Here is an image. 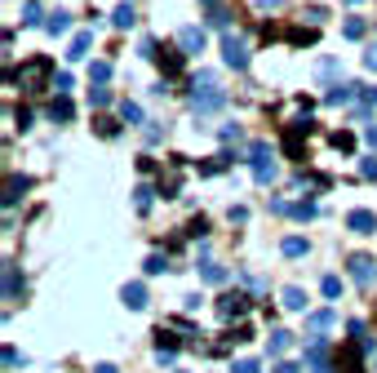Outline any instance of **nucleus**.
Listing matches in <instances>:
<instances>
[{
	"label": "nucleus",
	"mask_w": 377,
	"mask_h": 373,
	"mask_svg": "<svg viewBox=\"0 0 377 373\" xmlns=\"http://www.w3.org/2000/svg\"><path fill=\"white\" fill-rule=\"evenodd\" d=\"M93 129H98L102 138H116V134H120V125H116L111 116H98V120H93Z\"/></svg>",
	"instance_id": "nucleus-30"
},
{
	"label": "nucleus",
	"mask_w": 377,
	"mask_h": 373,
	"mask_svg": "<svg viewBox=\"0 0 377 373\" xmlns=\"http://www.w3.org/2000/svg\"><path fill=\"white\" fill-rule=\"evenodd\" d=\"M266 342H271L275 356H284L288 347H293V333H288V329H271V338H266Z\"/></svg>",
	"instance_id": "nucleus-23"
},
{
	"label": "nucleus",
	"mask_w": 377,
	"mask_h": 373,
	"mask_svg": "<svg viewBox=\"0 0 377 373\" xmlns=\"http://www.w3.org/2000/svg\"><path fill=\"white\" fill-rule=\"evenodd\" d=\"M315 213H320V204H315V200H298L293 204V218H302V222H311Z\"/></svg>",
	"instance_id": "nucleus-28"
},
{
	"label": "nucleus",
	"mask_w": 377,
	"mask_h": 373,
	"mask_svg": "<svg viewBox=\"0 0 377 373\" xmlns=\"http://www.w3.org/2000/svg\"><path fill=\"white\" fill-rule=\"evenodd\" d=\"M275 174H279V169H275V160H262V165H253V178H258L262 187H271V183H275Z\"/></svg>",
	"instance_id": "nucleus-26"
},
{
	"label": "nucleus",
	"mask_w": 377,
	"mask_h": 373,
	"mask_svg": "<svg viewBox=\"0 0 377 373\" xmlns=\"http://www.w3.org/2000/svg\"><path fill=\"white\" fill-rule=\"evenodd\" d=\"M279 254H284V258H302V254H307V240H302V236H284V240H279Z\"/></svg>",
	"instance_id": "nucleus-20"
},
{
	"label": "nucleus",
	"mask_w": 377,
	"mask_h": 373,
	"mask_svg": "<svg viewBox=\"0 0 377 373\" xmlns=\"http://www.w3.org/2000/svg\"><path fill=\"white\" fill-rule=\"evenodd\" d=\"M315 71H320V76L328 80V76H337V63H333V58H324V63H320V67H315Z\"/></svg>",
	"instance_id": "nucleus-41"
},
{
	"label": "nucleus",
	"mask_w": 377,
	"mask_h": 373,
	"mask_svg": "<svg viewBox=\"0 0 377 373\" xmlns=\"http://www.w3.org/2000/svg\"><path fill=\"white\" fill-rule=\"evenodd\" d=\"M36 22H40V5L27 0V5H22V27H36Z\"/></svg>",
	"instance_id": "nucleus-31"
},
{
	"label": "nucleus",
	"mask_w": 377,
	"mask_h": 373,
	"mask_svg": "<svg viewBox=\"0 0 377 373\" xmlns=\"http://www.w3.org/2000/svg\"><path fill=\"white\" fill-rule=\"evenodd\" d=\"M364 67L377 71V45H369V50H364Z\"/></svg>",
	"instance_id": "nucleus-42"
},
{
	"label": "nucleus",
	"mask_w": 377,
	"mask_h": 373,
	"mask_svg": "<svg viewBox=\"0 0 377 373\" xmlns=\"http://www.w3.org/2000/svg\"><path fill=\"white\" fill-rule=\"evenodd\" d=\"M302 134H311V120H293L284 129V155L288 160H302Z\"/></svg>",
	"instance_id": "nucleus-6"
},
{
	"label": "nucleus",
	"mask_w": 377,
	"mask_h": 373,
	"mask_svg": "<svg viewBox=\"0 0 377 373\" xmlns=\"http://www.w3.org/2000/svg\"><path fill=\"white\" fill-rule=\"evenodd\" d=\"M222 138L226 142H240V125H222Z\"/></svg>",
	"instance_id": "nucleus-45"
},
{
	"label": "nucleus",
	"mask_w": 377,
	"mask_h": 373,
	"mask_svg": "<svg viewBox=\"0 0 377 373\" xmlns=\"http://www.w3.org/2000/svg\"><path fill=\"white\" fill-rule=\"evenodd\" d=\"M45 31H49V36H67L71 31V14H67V9H54V14L45 18Z\"/></svg>",
	"instance_id": "nucleus-16"
},
{
	"label": "nucleus",
	"mask_w": 377,
	"mask_h": 373,
	"mask_svg": "<svg viewBox=\"0 0 377 373\" xmlns=\"http://www.w3.org/2000/svg\"><path fill=\"white\" fill-rule=\"evenodd\" d=\"M182 58H187V54H178V50H164L160 58H155V63H160V71H164L169 80H174V76H182Z\"/></svg>",
	"instance_id": "nucleus-15"
},
{
	"label": "nucleus",
	"mask_w": 377,
	"mask_h": 373,
	"mask_svg": "<svg viewBox=\"0 0 377 373\" xmlns=\"http://www.w3.org/2000/svg\"><path fill=\"white\" fill-rule=\"evenodd\" d=\"M360 178H377V160H360Z\"/></svg>",
	"instance_id": "nucleus-43"
},
{
	"label": "nucleus",
	"mask_w": 377,
	"mask_h": 373,
	"mask_svg": "<svg viewBox=\"0 0 377 373\" xmlns=\"http://www.w3.org/2000/svg\"><path fill=\"white\" fill-rule=\"evenodd\" d=\"M133 22H138V14H133V5H120L116 14H111V27H120V31H129Z\"/></svg>",
	"instance_id": "nucleus-24"
},
{
	"label": "nucleus",
	"mask_w": 377,
	"mask_h": 373,
	"mask_svg": "<svg viewBox=\"0 0 377 373\" xmlns=\"http://www.w3.org/2000/svg\"><path fill=\"white\" fill-rule=\"evenodd\" d=\"M279 298H284V307H288V311H307V294H302L298 284H288V289H284V294H279Z\"/></svg>",
	"instance_id": "nucleus-21"
},
{
	"label": "nucleus",
	"mask_w": 377,
	"mask_h": 373,
	"mask_svg": "<svg viewBox=\"0 0 377 373\" xmlns=\"http://www.w3.org/2000/svg\"><path fill=\"white\" fill-rule=\"evenodd\" d=\"M71 116H76V107H71V98H54V102H49V120H63V125H67Z\"/></svg>",
	"instance_id": "nucleus-22"
},
{
	"label": "nucleus",
	"mask_w": 377,
	"mask_h": 373,
	"mask_svg": "<svg viewBox=\"0 0 377 373\" xmlns=\"http://www.w3.org/2000/svg\"><path fill=\"white\" fill-rule=\"evenodd\" d=\"M333 147H337V151H355V138H351L346 129H337V134H333Z\"/></svg>",
	"instance_id": "nucleus-34"
},
{
	"label": "nucleus",
	"mask_w": 377,
	"mask_h": 373,
	"mask_svg": "<svg viewBox=\"0 0 377 373\" xmlns=\"http://www.w3.org/2000/svg\"><path fill=\"white\" fill-rule=\"evenodd\" d=\"M360 93H364V85H351V80H346V85H333V89H328V102H333V107H346V102H355Z\"/></svg>",
	"instance_id": "nucleus-13"
},
{
	"label": "nucleus",
	"mask_w": 377,
	"mask_h": 373,
	"mask_svg": "<svg viewBox=\"0 0 377 373\" xmlns=\"http://www.w3.org/2000/svg\"><path fill=\"white\" fill-rule=\"evenodd\" d=\"M120 120H125V125H147V116H142L138 102H120Z\"/></svg>",
	"instance_id": "nucleus-25"
},
{
	"label": "nucleus",
	"mask_w": 377,
	"mask_h": 373,
	"mask_svg": "<svg viewBox=\"0 0 377 373\" xmlns=\"http://www.w3.org/2000/svg\"><path fill=\"white\" fill-rule=\"evenodd\" d=\"M204 27H182L178 31V45H182V54H204Z\"/></svg>",
	"instance_id": "nucleus-7"
},
{
	"label": "nucleus",
	"mask_w": 377,
	"mask_h": 373,
	"mask_svg": "<svg viewBox=\"0 0 377 373\" xmlns=\"http://www.w3.org/2000/svg\"><path fill=\"white\" fill-rule=\"evenodd\" d=\"M200 5H209V9H217V0H200Z\"/></svg>",
	"instance_id": "nucleus-50"
},
{
	"label": "nucleus",
	"mask_w": 377,
	"mask_h": 373,
	"mask_svg": "<svg viewBox=\"0 0 377 373\" xmlns=\"http://www.w3.org/2000/svg\"><path fill=\"white\" fill-rule=\"evenodd\" d=\"M222 58H226V67H236V71H245L249 67V45L240 40V36H222Z\"/></svg>",
	"instance_id": "nucleus-4"
},
{
	"label": "nucleus",
	"mask_w": 377,
	"mask_h": 373,
	"mask_svg": "<svg viewBox=\"0 0 377 373\" xmlns=\"http://www.w3.org/2000/svg\"><path fill=\"white\" fill-rule=\"evenodd\" d=\"M5 76H9V85H18L22 93H31V98H36V93L54 89V76H58V71H54V63H49L45 54H36V58H27L18 71H5Z\"/></svg>",
	"instance_id": "nucleus-1"
},
{
	"label": "nucleus",
	"mask_w": 377,
	"mask_h": 373,
	"mask_svg": "<svg viewBox=\"0 0 377 373\" xmlns=\"http://www.w3.org/2000/svg\"><path fill=\"white\" fill-rule=\"evenodd\" d=\"M275 373H302L298 365H288V360H279V365H275Z\"/></svg>",
	"instance_id": "nucleus-47"
},
{
	"label": "nucleus",
	"mask_w": 377,
	"mask_h": 373,
	"mask_svg": "<svg viewBox=\"0 0 377 373\" xmlns=\"http://www.w3.org/2000/svg\"><path fill=\"white\" fill-rule=\"evenodd\" d=\"M360 356H364L360 342L355 347H342V351H337V369H342V373H364V360Z\"/></svg>",
	"instance_id": "nucleus-11"
},
{
	"label": "nucleus",
	"mask_w": 377,
	"mask_h": 373,
	"mask_svg": "<svg viewBox=\"0 0 377 373\" xmlns=\"http://www.w3.org/2000/svg\"><path fill=\"white\" fill-rule=\"evenodd\" d=\"M346 271H351V280H355L360 289H373L377 284V262L369 254H351L346 258Z\"/></svg>",
	"instance_id": "nucleus-2"
},
{
	"label": "nucleus",
	"mask_w": 377,
	"mask_h": 373,
	"mask_svg": "<svg viewBox=\"0 0 377 373\" xmlns=\"http://www.w3.org/2000/svg\"><path fill=\"white\" fill-rule=\"evenodd\" d=\"M364 138H369V147L377 151V125H369V129H364Z\"/></svg>",
	"instance_id": "nucleus-46"
},
{
	"label": "nucleus",
	"mask_w": 377,
	"mask_h": 373,
	"mask_svg": "<svg viewBox=\"0 0 377 373\" xmlns=\"http://www.w3.org/2000/svg\"><path fill=\"white\" fill-rule=\"evenodd\" d=\"M226 22H231V18H226V9H222V5L209 9V27H226Z\"/></svg>",
	"instance_id": "nucleus-37"
},
{
	"label": "nucleus",
	"mask_w": 377,
	"mask_h": 373,
	"mask_svg": "<svg viewBox=\"0 0 377 373\" xmlns=\"http://www.w3.org/2000/svg\"><path fill=\"white\" fill-rule=\"evenodd\" d=\"M231 373H262V365H258V360H236V369H231Z\"/></svg>",
	"instance_id": "nucleus-38"
},
{
	"label": "nucleus",
	"mask_w": 377,
	"mask_h": 373,
	"mask_svg": "<svg viewBox=\"0 0 377 373\" xmlns=\"http://www.w3.org/2000/svg\"><path fill=\"white\" fill-rule=\"evenodd\" d=\"M200 275H204L209 284H226V267H217V262H204V267H200Z\"/></svg>",
	"instance_id": "nucleus-27"
},
{
	"label": "nucleus",
	"mask_w": 377,
	"mask_h": 373,
	"mask_svg": "<svg viewBox=\"0 0 377 373\" xmlns=\"http://www.w3.org/2000/svg\"><path fill=\"white\" fill-rule=\"evenodd\" d=\"M191 107H196V116H213V112H222L226 107V93L222 89H196V98H191Z\"/></svg>",
	"instance_id": "nucleus-5"
},
{
	"label": "nucleus",
	"mask_w": 377,
	"mask_h": 373,
	"mask_svg": "<svg viewBox=\"0 0 377 373\" xmlns=\"http://www.w3.org/2000/svg\"><path fill=\"white\" fill-rule=\"evenodd\" d=\"M160 271H169V258L164 254H151L147 258V275H160Z\"/></svg>",
	"instance_id": "nucleus-33"
},
{
	"label": "nucleus",
	"mask_w": 377,
	"mask_h": 373,
	"mask_svg": "<svg viewBox=\"0 0 377 373\" xmlns=\"http://www.w3.org/2000/svg\"><path fill=\"white\" fill-rule=\"evenodd\" d=\"M89 102H93V107H107V102H111V89H102V85H89Z\"/></svg>",
	"instance_id": "nucleus-32"
},
{
	"label": "nucleus",
	"mask_w": 377,
	"mask_h": 373,
	"mask_svg": "<svg viewBox=\"0 0 377 373\" xmlns=\"http://www.w3.org/2000/svg\"><path fill=\"white\" fill-rule=\"evenodd\" d=\"M315 40V27H288V45H311Z\"/></svg>",
	"instance_id": "nucleus-29"
},
{
	"label": "nucleus",
	"mask_w": 377,
	"mask_h": 373,
	"mask_svg": "<svg viewBox=\"0 0 377 373\" xmlns=\"http://www.w3.org/2000/svg\"><path fill=\"white\" fill-rule=\"evenodd\" d=\"M93 373H116V369H111V365H98V369H93Z\"/></svg>",
	"instance_id": "nucleus-49"
},
{
	"label": "nucleus",
	"mask_w": 377,
	"mask_h": 373,
	"mask_svg": "<svg viewBox=\"0 0 377 373\" xmlns=\"http://www.w3.org/2000/svg\"><path fill=\"white\" fill-rule=\"evenodd\" d=\"M5 365H9V369H18V365H22V356L14 351V347H5Z\"/></svg>",
	"instance_id": "nucleus-44"
},
{
	"label": "nucleus",
	"mask_w": 377,
	"mask_h": 373,
	"mask_svg": "<svg viewBox=\"0 0 377 373\" xmlns=\"http://www.w3.org/2000/svg\"><path fill=\"white\" fill-rule=\"evenodd\" d=\"M249 307H253V298H249V294H222V298H217V316H222V320H240V316H249Z\"/></svg>",
	"instance_id": "nucleus-3"
},
{
	"label": "nucleus",
	"mask_w": 377,
	"mask_h": 373,
	"mask_svg": "<svg viewBox=\"0 0 377 373\" xmlns=\"http://www.w3.org/2000/svg\"><path fill=\"white\" fill-rule=\"evenodd\" d=\"M54 89H58V98H67V89H71V76H67V71H58V76H54Z\"/></svg>",
	"instance_id": "nucleus-36"
},
{
	"label": "nucleus",
	"mask_w": 377,
	"mask_h": 373,
	"mask_svg": "<svg viewBox=\"0 0 377 373\" xmlns=\"http://www.w3.org/2000/svg\"><path fill=\"white\" fill-rule=\"evenodd\" d=\"M89 45H93V31H80L76 40H71V50H67V63H80V58H89Z\"/></svg>",
	"instance_id": "nucleus-18"
},
{
	"label": "nucleus",
	"mask_w": 377,
	"mask_h": 373,
	"mask_svg": "<svg viewBox=\"0 0 377 373\" xmlns=\"http://www.w3.org/2000/svg\"><path fill=\"white\" fill-rule=\"evenodd\" d=\"M346 227H351L355 236H373V231H377V218H373L369 209H351V213H346Z\"/></svg>",
	"instance_id": "nucleus-9"
},
{
	"label": "nucleus",
	"mask_w": 377,
	"mask_h": 373,
	"mask_svg": "<svg viewBox=\"0 0 377 373\" xmlns=\"http://www.w3.org/2000/svg\"><path fill=\"white\" fill-rule=\"evenodd\" d=\"M231 160H240V155H231V151H222V155H209V160L200 165V174H204V178H213V174L231 169Z\"/></svg>",
	"instance_id": "nucleus-17"
},
{
	"label": "nucleus",
	"mask_w": 377,
	"mask_h": 373,
	"mask_svg": "<svg viewBox=\"0 0 377 373\" xmlns=\"http://www.w3.org/2000/svg\"><path fill=\"white\" fill-rule=\"evenodd\" d=\"M346 36H351V40H360V36H364V22L360 18H346V27H342Z\"/></svg>",
	"instance_id": "nucleus-39"
},
{
	"label": "nucleus",
	"mask_w": 377,
	"mask_h": 373,
	"mask_svg": "<svg viewBox=\"0 0 377 373\" xmlns=\"http://www.w3.org/2000/svg\"><path fill=\"white\" fill-rule=\"evenodd\" d=\"M18 294H22V275L14 262H5V303H18Z\"/></svg>",
	"instance_id": "nucleus-14"
},
{
	"label": "nucleus",
	"mask_w": 377,
	"mask_h": 373,
	"mask_svg": "<svg viewBox=\"0 0 377 373\" xmlns=\"http://www.w3.org/2000/svg\"><path fill=\"white\" fill-rule=\"evenodd\" d=\"M22 191H31V178H18V174H9V178H5V209H14Z\"/></svg>",
	"instance_id": "nucleus-12"
},
{
	"label": "nucleus",
	"mask_w": 377,
	"mask_h": 373,
	"mask_svg": "<svg viewBox=\"0 0 377 373\" xmlns=\"http://www.w3.org/2000/svg\"><path fill=\"white\" fill-rule=\"evenodd\" d=\"M284 0H258V9H279Z\"/></svg>",
	"instance_id": "nucleus-48"
},
{
	"label": "nucleus",
	"mask_w": 377,
	"mask_h": 373,
	"mask_svg": "<svg viewBox=\"0 0 377 373\" xmlns=\"http://www.w3.org/2000/svg\"><path fill=\"white\" fill-rule=\"evenodd\" d=\"M89 76H93V85H102V80L111 76V67H107V63H93V71H89Z\"/></svg>",
	"instance_id": "nucleus-40"
},
{
	"label": "nucleus",
	"mask_w": 377,
	"mask_h": 373,
	"mask_svg": "<svg viewBox=\"0 0 377 373\" xmlns=\"http://www.w3.org/2000/svg\"><path fill=\"white\" fill-rule=\"evenodd\" d=\"M151 200H155V187H151V183H138V191H133V204H138V213H151Z\"/></svg>",
	"instance_id": "nucleus-19"
},
{
	"label": "nucleus",
	"mask_w": 377,
	"mask_h": 373,
	"mask_svg": "<svg viewBox=\"0 0 377 373\" xmlns=\"http://www.w3.org/2000/svg\"><path fill=\"white\" fill-rule=\"evenodd\" d=\"M324 298H337V294H342V280H337V275H324Z\"/></svg>",
	"instance_id": "nucleus-35"
},
{
	"label": "nucleus",
	"mask_w": 377,
	"mask_h": 373,
	"mask_svg": "<svg viewBox=\"0 0 377 373\" xmlns=\"http://www.w3.org/2000/svg\"><path fill=\"white\" fill-rule=\"evenodd\" d=\"M333 307H324V311H311V316H307V333H311V338H324V333L328 329H333Z\"/></svg>",
	"instance_id": "nucleus-8"
},
{
	"label": "nucleus",
	"mask_w": 377,
	"mask_h": 373,
	"mask_svg": "<svg viewBox=\"0 0 377 373\" xmlns=\"http://www.w3.org/2000/svg\"><path fill=\"white\" fill-rule=\"evenodd\" d=\"M120 298H125L129 311H142V307H147V284H142V280H129L125 289H120Z\"/></svg>",
	"instance_id": "nucleus-10"
}]
</instances>
